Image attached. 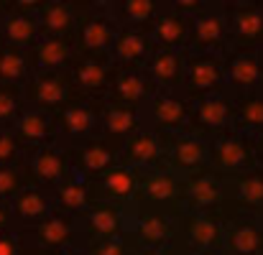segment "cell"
<instances>
[{
  "instance_id": "1",
  "label": "cell",
  "mask_w": 263,
  "mask_h": 255,
  "mask_svg": "<svg viewBox=\"0 0 263 255\" xmlns=\"http://www.w3.org/2000/svg\"><path fill=\"white\" fill-rule=\"evenodd\" d=\"M80 23L74 31V51L82 56H110L120 23L115 21L110 3H74Z\"/></svg>"
},
{
  "instance_id": "12",
  "label": "cell",
  "mask_w": 263,
  "mask_h": 255,
  "mask_svg": "<svg viewBox=\"0 0 263 255\" xmlns=\"http://www.w3.org/2000/svg\"><path fill=\"white\" fill-rule=\"evenodd\" d=\"M72 82L77 87L80 94L85 97H97V100H107L112 80L118 74V67L112 62V56H82L74 54V59L67 67Z\"/></svg>"
},
{
  "instance_id": "38",
  "label": "cell",
  "mask_w": 263,
  "mask_h": 255,
  "mask_svg": "<svg viewBox=\"0 0 263 255\" xmlns=\"http://www.w3.org/2000/svg\"><path fill=\"white\" fill-rule=\"evenodd\" d=\"M263 248V235L256 225H228L225 250L233 255H258Z\"/></svg>"
},
{
  "instance_id": "49",
  "label": "cell",
  "mask_w": 263,
  "mask_h": 255,
  "mask_svg": "<svg viewBox=\"0 0 263 255\" xmlns=\"http://www.w3.org/2000/svg\"><path fill=\"white\" fill-rule=\"evenodd\" d=\"M184 255H220V253H184Z\"/></svg>"
},
{
  "instance_id": "36",
  "label": "cell",
  "mask_w": 263,
  "mask_h": 255,
  "mask_svg": "<svg viewBox=\"0 0 263 255\" xmlns=\"http://www.w3.org/2000/svg\"><path fill=\"white\" fill-rule=\"evenodd\" d=\"M31 74L33 69L28 62V51L5 44L0 49V85H26Z\"/></svg>"
},
{
  "instance_id": "48",
  "label": "cell",
  "mask_w": 263,
  "mask_h": 255,
  "mask_svg": "<svg viewBox=\"0 0 263 255\" xmlns=\"http://www.w3.org/2000/svg\"><path fill=\"white\" fill-rule=\"evenodd\" d=\"M26 255H41V253H39V250H33V248H28V250H26Z\"/></svg>"
},
{
  "instance_id": "21",
  "label": "cell",
  "mask_w": 263,
  "mask_h": 255,
  "mask_svg": "<svg viewBox=\"0 0 263 255\" xmlns=\"http://www.w3.org/2000/svg\"><path fill=\"white\" fill-rule=\"evenodd\" d=\"M154 51H156V41H154L151 31L120 28L110 56L118 69H146Z\"/></svg>"
},
{
  "instance_id": "30",
  "label": "cell",
  "mask_w": 263,
  "mask_h": 255,
  "mask_svg": "<svg viewBox=\"0 0 263 255\" xmlns=\"http://www.w3.org/2000/svg\"><path fill=\"white\" fill-rule=\"evenodd\" d=\"M186 54L189 51H174V49L156 46L146 72L154 80L159 92H181L184 74H186Z\"/></svg>"
},
{
  "instance_id": "39",
  "label": "cell",
  "mask_w": 263,
  "mask_h": 255,
  "mask_svg": "<svg viewBox=\"0 0 263 255\" xmlns=\"http://www.w3.org/2000/svg\"><path fill=\"white\" fill-rule=\"evenodd\" d=\"M26 107L23 85H0V130H13Z\"/></svg>"
},
{
  "instance_id": "23",
  "label": "cell",
  "mask_w": 263,
  "mask_h": 255,
  "mask_svg": "<svg viewBox=\"0 0 263 255\" xmlns=\"http://www.w3.org/2000/svg\"><path fill=\"white\" fill-rule=\"evenodd\" d=\"M146 123V110L118 102V100H107L105 112H102V130L100 135L115 141V143H125L130 135H136L138 130H143Z\"/></svg>"
},
{
  "instance_id": "45",
  "label": "cell",
  "mask_w": 263,
  "mask_h": 255,
  "mask_svg": "<svg viewBox=\"0 0 263 255\" xmlns=\"http://www.w3.org/2000/svg\"><path fill=\"white\" fill-rule=\"evenodd\" d=\"M133 255H176V248H166V250H156V248H136Z\"/></svg>"
},
{
  "instance_id": "31",
  "label": "cell",
  "mask_w": 263,
  "mask_h": 255,
  "mask_svg": "<svg viewBox=\"0 0 263 255\" xmlns=\"http://www.w3.org/2000/svg\"><path fill=\"white\" fill-rule=\"evenodd\" d=\"M151 36L159 49H174V51H189L192 38V18L179 13L172 3H166L164 13L156 18Z\"/></svg>"
},
{
  "instance_id": "18",
  "label": "cell",
  "mask_w": 263,
  "mask_h": 255,
  "mask_svg": "<svg viewBox=\"0 0 263 255\" xmlns=\"http://www.w3.org/2000/svg\"><path fill=\"white\" fill-rule=\"evenodd\" d=\"M228 176L215 169H202L184 176V212H222Z\"/></svg>"
},
{
  "instance_id": "8",
  "label": "cell",
  "mask_w": 263,
  "mask_h": 255,
  "mask_svg": "<svg viewBox=\"0 0 263 255\" xmlns=\"http://www.w3.org/2000/svg\"><path fill=\"white\" fill-rule=\"evenodd\" d=\"M26 89V105L57 115L64 105H69L80 92L72 82L69 72H41L31 74V80L23 85Z\"/></svg>"
},
{
  "instance_id": "24",
  "label": "cell",
  "mask_w": 263,
  "mask_h": 255,
  "mask_svg": "<svg viewBox=\"0 0 263 255\" xmlns=\"http://www.w3.org/2000/svg\"><path fill=\"white\" fill-rule=\"evenodd\" d=\"M13 133L21 138V143L28 151H39L44 146L59 143L57 117L51 112H44V110H36V107H26L23 110V115L13 125Z\"/></svg>"
},
{
  "instance_id": "28",
  "label": "cell",
  "mask_w": 263,
  "mask_h": 255,
  "mask_svg": "<svg viewBox=\"0 0 263 255\" xmlns=\"http://www.w3.org/2000/svg\"><path fill=\"white\" fill-rule=\"evenodd\" d=\"M54 209L59 214H67V217H74L80 220L89 207L97 202V191H95V181H87L77 173H72L67 181H62L54 191Z\"/></svg>"
},
{
  "instance_id": "44",
  "label": "cell",
  "mask_w": 263,
  "mask_h": 255,
  "mask_svg": "<svg viewBox=\"0 0 263 255\" xmlns=\"http://www.w3.org/2000/svg\"><path fill=\"white\" fill-rule=\"evenodd\" d=\"M8 230H15V217H13L10 204H0V232H8Z\"/></svg>"
},
{
  "instance_id": "4",
  "label": "cell",
  "mask_w": 263,
  "mask_h": 255,
  "mask_svg": "<svg viewBox=\"0 0 263 255\" xmlns=\"http://www.w3.org/2000/svg\"><path fill=\"white\" fill-rule=\"evenodd\" d=\"M228 92L225 80V54H202L189 51L186 54V74L181 94H186L192 102H199L204 97Z\"/></svg>"
},
{
  "instance_id": "7",
  "label": "cell",
  "mask_w": 263,
  "mask_h": 255,
  "mask_svg": "<svg viewBox=\"0 0 263 255\" xmlns=\"http://www.w3.org/2000/svg\"><path fill=\"white\" fill-rule=\"evenodd\" d=\"M72 161V171L87 181H97L100 176H105L110 169H115L120 164V151L123 143H115L105 135L89 138L85 143L77 146H64Z\"/></svg>"
},
{
  "instance_id": "17",
  "label": "cell",
  "mask_w": 263,
  "mask_h": 255,
  "mask_svg": "<svg viewBox=\"0 0 263 255\" xmlns=\"http://www.w3.org/2000/svg\"><path fill=\"white\" fill-rule=\"evenodd\" d=\"M82 232V245L89 240H115L128 238V222L130 214H125V207L97 199L87 212L77 220Z\"/></svg>"
},
{
  "instance_id": "15",
  "label": "cell",
  "mask_w": 263,
  "mask_h": 255,
  "mask_svg": "<svg viewBox=\"0 0 263 255\" xmlns=\"http://www.w3.org/2000/svg\"><path fill=\"white\" fill-rule=\"evenodd\" d=\"M169 141H172V135H164V133H159V130L146 125L143 130H138L136 135H130L123 143L120 164L128 166V169L141 171V173L159 169V166H166Z\"/></svg>"
},
{
  "instance_id": "34",
  "label": "cell",
  "mask_w": 263,
  "mask_h": 255,
  "mask_svg": "<svg viewBox=\"0 0 263 255\" xmlns=\"http://www.w3.org/2000/svg\"><path fill=\"white\" fill-rule=\"evenodd\" d=\"M166 3L159 0H118L110 3V10L115 15V21L120 23V28H141V31H151L156 18L164 13Z\"/></svg>"
},
{
  "instance_id": "33",
  "label": "cell",
  "mask_w": 263,
  "mask_h": 255,
  "mask_svg": "<svg viewBox=\"0 0 263 255\" xmlns=\"http://www.w3.org/2000/svg\"><path fill=\"white\" fill-rule=\"evenodd\" d=\"M39 23H41V36H57V38H74L80 13L74 3L64 0H44L39 10Z\"/></svg>"
},
{
  "instance_id": "37",
  "label": "cell",
  "mask_w": 263,
  "mask_h": 255,
  "mask_svg": "<svg viewBox=\"0 0 263 255\" xmlns=\"http://www.w3.org/2000/svg\"><path fill=\"white\" fill-rule=\"evenodd\" d=\"M228 186H233V194L240 204L246 207H258L263 204V171L248 169L238 176H228Z\"/></svg>"
},
{
  "instance_id": "27",
  "label": "cell",
  "mask_w": 263,
  "mask_h": 255,
  "mask_svg": "<svg viewBox=\"0 0 263 255\" xmlns=\"http://www.w3.org/2000/svg\"><path fill=\"white\" fill-rule=\"evenodd\" d=\"M138 189H141V171L128 169L123 164H118L115 169H110L105 176H100L95 181L97 199H105V202H112L120 207L136 204Z\"/></svg>"
},
{
  "instance_id": "22",
  "label": "cell",
  "mask_w": 263,
  "mask_h": 255,
  "mask_svg": "<svg viewBox=\"0 0 263 255\" xmlns=\"http://www.w3.org/2000/svg\"><path fill=\"white\" fill-rule=\"evenodd\" d=\"M166 166L179 176H189L210 166V141L194 133H179L169 141Z\"/></svg>"
},
{
  "instance_id": "26",
  "label": "cell",
  "mask_w": 263,
  "mask_h": 255,
  "mask_svg": "<svg viewBox=\"0 0 263 255\" xmlns=\"http://www.w3.org/2000/svg\"><path fill=\"white\" fill-rule=\"evenodd\" d=\"M230 23V46H251L256 49L263 41V10L248 3L222 5Z\"/></svg>"
},
{
  "instance_id": "47",
  "label": "cell",
  "mask_w": 263,
  "mask_h": 255,
  "mask_svg": "<svg viewBox=\"0 0 263 255\" xmlns=\"http://www.w3.org/2000/svg\"><path fill=\"white\" fill-rule=\"evenodd\" d=\"M253 141H256V156H258V159H263V133L253 135Z\"/></svg>"
},
{
  "instance_id": "25",
  "label": "cell",
  "mask_w": 263,
  "mask_h": 255,
  "mask_svg": "<svg viewBox=\"0 0 263 255\" xmlns=\"http://www.w3.org/2000/svg\"><path fill=\"white\" fill-rule=\"evenodd\" d=\"M10 209H13V217H15V227L18 230H33L39 227L41 222H46L57 209H54V197L49 189H41V186H28L23 189L13 202H10Z\"/></svg>"
},
{
  "instance_id": "43",
  "label": "cell",
  "mask_w": 263,
  "mask_h": 255,
  "mask_svg": "<svg viewBox=\"0 0 263 255\" xmlns=\"http://www.w3.org/2000/svg\"><path fill=\"white\" fill-rule=\"evenodd\" d=\"M28 250V243H26V235L23 230H8V232H0V255H26Z\"/></svg>"
},
{
  "instance_id": "29",
  "label": "cell",
  "mask_w": 263,
  "mask_h": 255,
  "mask_svg": "<svg viewBox=\"0 0 263 255\" xmlns=\"http://www.w3.org/2000/svg\"><path fill=\"white\" fill-rule=\"evenodd\" d=\"M156 92L159 89H156L154 80L148 77L146 69H118L107 100H118V102L146 110L148 102L156 97Z\"/></svg>"
},
{
  "instance_id": "10",
  "label": "cell",
  "mask_w": 263,
  "mask_h": 255,
  "mask_svg": "<svg viewBox=\"0 0 263 255\" xmlns=\"http://www.w3.org/2000/svg\"><path fill=\"white\" fill-rule=\"evenodd\" d=\"M44 0H13L8 13L0 18V31L8 46L31 51L41 41V23L39 10Z\"/></svg>"
},
{
  "instance_id": "51",
  "label": "cell",
  "mask_w": 263,
  "mask_h": 255,
  "mask_svg": "<svg viewBox=\"0 0 263 255\" xmlns=\"http://www.w3.org/2000/svg\"><path fill=\"white\" fill-rule=\"evenodd\" d=\"M261 85H263V56H261Z\"/></svg>"
},
{
  "instance_id": "42",
  "label": "cell",
  "mask_w": 263,
  "mask_h": 255,
  "mask_svg": "<svg viewBox=\"0 0 263 255\" xmlns=\"http://www.w3.org/2000/svg\"><path fill=\"white\" fill-rule=\"evenodd\" d=\"M87 255H133L136 245L130 238H115V240H89L82 245Z\"/></svg>"
},
{
  "instance_id": "20",
  "label": "cell",
  "mask_w": 263,
  "mask_h": 255,
  "mask_svg": "<svg viewBox=\"0 0 263 255\" xmlns=\"http://www.w3.org/2000/svg\"><path fill=\"white\" fill-rule=\"evenodd\" d=\"M225 80L233 97L251 94L261 87V54L251 46H230L225 51Z\"/></svg>"
},
{
  "instance_id": "2",
  "label": "cell",
  "mask_w": 263,
  "mask_h": 255,
  "mask_svg": "<svg viewBox=\"0 0 263 255\" xmlns=\"http://www.w3.org/2000/svg\"><path fill=\"white\" fill-rule=\"evenodd\" d=\"M107 100L77 94L69 105H64L54 117L59 128V143L62 146H77L89 138H97L102 130V112Z\"/></svg>"
},
{
  "instance_id": "16",
  "label": "cell",
  "mask_w": 263,
  "mask_h": 255,
  "mask_svg": "<svg viewBox=\"0 0 263 255\" xmlns=\"http://www.w3.org/2000/svg\"><path fill=\"white\" fill-rule=\"evenodd\" d=\"M23 235H26L28 248L41 250V253H62V250H72V248H82L80 222L74 217H67L59 212H54L39 227L26 230Z\"/></svg>"
},
{
  "instance_id": "50",
  "label": "cell",
  "mask_w": 263,
  "mask_h": 255,
  "mask_svg": "<svg viewBox=\"0 0 263 255\" xmlns=\"http://www.w3.org/2000/svg\"><path fill=\"white\" fill-rule=\"evenodd\" d=\"M5 46V38H3V31H0V49Z\"/></svg>"
},
{
  "instance_id": "35",
  "label": "cell",
  "mask_w": 263,
  "mask_h": 255,
  "mask_svg": "<svg viewBox=\"0 0 263 255\" xmlns=\"http://www.w3.org/2000/svg\"><path fill=\"white\" fill-rule=\"evenodd\" d=\"M233 130L258 135L263 133V92H251L235 97V123Z\"/></svg>"
},
{
  "instance_id": "13",
  "label": "cell",
  "mask_w": 263,
  "mask_h": 255,
  "mask_svg": "<svg viewBox=\"0 0 263 255\" xmlns=\"http://www.w3.org/2000/svg\"><path fill=\"white\" fill-rule=\"evenodd\" d=\"M228 49H230V23H228L225 8L217 3H210L202 13L192 18L189 51L225 54Z\"/></svg>"
},
{
  "instance_id": "9",
  "label": "cell",
  "mask_w": 263,
  "mask_h": 255,
  "mask_svg": "<svg viewBox=\"0 0 263 255\" xmlns=\"http://www.w3.org/2000/svg\"><path fill=\"white\" fill-rule=\"evenodd\" d=\"M186 253H225L228 222L222 212H186L181 220Z\"/></svg>"
},
{
  "instance_id": "40",
  "label": "cell",
  "mask_w": 263,
  "mask_h": 255,
  "mask_svg": "<svg viewBox=\"0 0 263 255\" xmlns=\"http://www.w3.org/2000/svg\"><path fill=\"white\" fill-rule=\"evenodd\" d=\"M31 186L26 161L21 166H0V204H10L23 189Z\"/></svg>"
},
{
  "instance_id": "46",
  "label": "cell",
  "mask_w": 263,
  "mask_h": 255,
  "mask_svg": "<svg viewBox=\"0 0 263 255\" xmlns=\"http://www.w3.org/2000/svg\"><path fill=\"white\" fill-rule=\"evenodd\" d=\"M41 253V250H39ZM41 255H87L82 248H72V250H62V253H41Z\"/></svg>"
},
{
  "instance_id": "6",
  "label": "cell",
  "mask_w": 263,
  "mask_h": 255,
  "mask_svg": "<svg viewBox=\"0 0 263 255\" xmlns=\"http://www.w3.org/2000/svg\"><path fill=\"white\" fill-rule=\"evenodd\" d=\"M256 141L248 133L228 130L210 141V169L222 176H238L243 171L253 169L256 161Z\"/></svg>"
},
{
  "instance_id": "5",
  "label": "cell",
  "mask_w": 263,
  "mask_h": 255,
  "mask_svg": "<svg viewBox=\"0 0 263 255\" xmlns=\"http://www.w3.org/2000/svg\"><path fill=\"white\" fill-rule=\"evenodd\" d=\"M176 225H179V220L169 212L133 207L130 222H128V238L136 248L166 250V248H174L176 243V232H179Z\"/></svg>"
},
{
  "instance_id": "41",
  "label": "cell",
  "mask_w": 263,
  "mask_h": 255,
  "mask_svg": "<svg viewBox=\"0 0 263 255\" xmlns=\"http://www.w3.org/2000/svg\"><path fill=\"white\" fill-rule=\"evenodd\" d=\"M28 148L13 130H0V166H21L28 159Z\"/></svg>"
},
{
  "instance_id": "11",
  "label": "cell",
  "mask_w": 263,
  "mask_h": 255,
  "mask_svg": "<svg viewBox=\"0 0 263 255\" xmlns=\"http://www.w3.org/2000/svg\"><path fill=\"white\" fill-rule=\"evenodd\" d=\"M233 123H235V97L230 92H220V94L194 102V112H192L186 133L212 141L233 130Z\"/></svg>"
},
{
  "instance_id": "14",
  "label": "cell",
  "mask_w": 263,
  "mask_h": 255,
  "mask_svg": "<svg viewBox=\"0 0 263 255\" xmlns=\"http://www.w3.org/2000/svg\"><path fill=\"white\" fill-rule=\"evenodd\" d=\"M192 112H194V102L186 94L156 92V97L146 107V123H148V128H154L164 135H179V133H186Z\"/></svg>"
},
{
  "instance_id": "3",
  "label": "cell",
  "mask_w": 263,
  "mask_h": 255,
  "mask_svg": "<svg viewBox=\"0 0 263 255\" xmlns=\"http://www.w3.org/2000/svg\"><path fill=\"white\" fill-rule=\"evenodd\" d=\"M136 207H141V209H161V212H169V214H174L179 220V214H181L179 207H184V176H179L169 166L143 171Z\"/></svg>"
},
{
  "instance_id": "32",
  "label": "cell",
  "mask_w": 263,
  "mask_h": 255,
  "mask_svg": "<svg viewBox=\"0 0 263 255\" xmlns=\"http://www.w3.org/2000/svg\"><path fill=\"white\" fill-rule=\"evenodd\" d=\"M74 38H57V36H41V41L28 51V62L33 74L41 72H64L69 62L74 59Z\"/></svg>"
},
{
  "instance_id": "19",
  "label": "cell",
  "mask_w": 263,
  "mask_h": 255,
  "mask_svg": "<svg viewBox=\"0 0 263 255\" xmlns=\"http://www.w3.org/2000/svg\"><path fill=\"white\" fill-rule=\"evenodd\" d=\"M26 171H28L31 186H41V189H49V191H54L62 181H67L74 173L69 153L62 143L31 151L28 159H26Z\"/></svg>"
}]
</instances>
